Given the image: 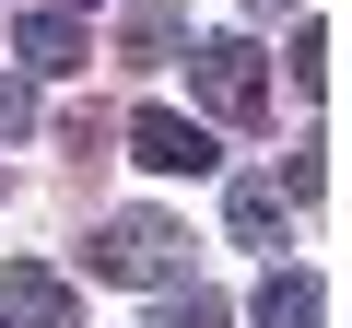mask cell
I'll return each mask as SVG.
<instances>
[{
  "mask_svg": "<svg viewBox=\"0 0 352 328\" xmlns=\"http://www.w3.org/2000/svg\"><path fill=\"white\" fill-rule=\"evenodd\" d=\"M0 328H71V281L47 258H12L0 270Z\"/></svg>",
  "mask_w": 352,
  "mask_h": 328,
  "instance_id": "cell-4",
  "label": "cell"
},
{
  "mask_svg": "<svg viewBox=\"0 0 352 328\" xmlns=\"http://www.w3.org/2000/svg\"><path fill=\"white\" fill-rule=\"evenodd\" d=\"M153 328H235V316H223V293H164Z\"/></svg>",
  "mask_w": 352,
  "mask_h": 328,
  "instance_id": "cell-9",
  "label": "cell"
},
{
  "mask_svg": "<svg viewBox=\"0 0 352 328\" xmlns=\"http://www.w3.org/2000/svg\"><path fill=\"white\" fill-rule=\"evenodd\" d=\"M129 164H153V176H212L223 141H212L200 117H176V106H141V117H129Z\"/></svg>",
  "mask_w": 352,
  "mask_h": 328,
  "instance_id": "cell-3",
  "label": "cell"
},
{
  "mask_svg": "<svg viewBox=\"0 0 352 328\" xmlns=\"http://www.w3.org/2000/svg\"><path fill=\"white\" fill-rule=\"evenodd\" d=\"M188 94L223 117V129H258L270 117V71H258V36L235 24V36H200L188 47Z\"/></svg>",
  "mask_w": 352,
  "mask_h": 328,
  "instance_id": "cell-1",
  "label": "cell"
},
{
  "mask_svg": "<svg viewBox=\"0 0 352 328\" xmlns=\"http://www.w3.org/2000/svg\"><path fill=\"white\" fill-rule=\"evenodd\" d=\"M24 71H36V82L82 71V24H71V12H36V24H24Z\"/></svg>",
  "mask_w": 352,
  "mask_h": 328,
  "instance_id": "cell-8",
  "label": "cell"
},
{
  "mask_svg": "<svg viewBox=\"0 0 352 328\" xmlns=\"http://www.w3.org/2000/svg\"><path fill=\"white\" fill-rule=\"evenodd\" d=\"M294 82H305V94H329V24H305V36H294Z\"/></svg>",
  "mask_w": 352,
  "mask_h": 328,
  "instance_id": "cell-10",
  "label": "cell"
},
{
  "mask_svg": "<svg viewBox=\"0 0 352 328\" xmlns=\"http://www.w3.org/2000/svg\"><path fill=\"white\" fill-rule=\"evenodd\" d=\"M94 281H141V293H164L176 270H188V235H176L164 211H118V223H94Z\"/></svg>",
  "mask_w": 352,
  "mask_h": 328,
  "instance_id": "cell-2",
  "label": "cell"
},
{
  "mask_svg": "<svg viewBox=\"0 0 352 328\" xmlns=\"http://www.w3.org/2000/svg\"><path fill=\"white\" fill-rule=\"evenodd\" d=\"M247 12H282V0H247Z\"/></svg>",
  "mask_w": 352,
  "mask_h": 328,
  "instance_id": "cell-13",
  "label": "cell"
},
{
  "mask_svg": "<svg viewBox=\"0 0 352 328\" xmlns=\"http://www.w3.org/2000/svg\"><path fill=\"white\" fill-rule=\"evenodd\" d=\"M317 188H329V152H317V141H305V152H294V164H282V200H317Z\"/></svg>",
  "mask_w": 352,
  "mask_h": 328,
  "instance_id": "cell-11",
  "label": "cell"
},
{
  "mask_svg": "<svg viewBox=\"0 0 352 328\" xmlns=\"http://www.w3.org/2000/svg\"><path fill=\"white\" fill-rule=\"evenodd\" d=\"M47 12H82V0H47Z\"/></svg>",
  "mask_w": 352,
  "mask_h": 328,
  "instance_id": "cell-14",
  "label": "cell"
},
{
  "mask_svg": "<svg viewBox=\"0 0 352 328\" xmlns=\"http://www.w3.org/2000/svg\"><path fill=\"white\" fill-rule=\"evenodd\" d=\"M282 211H294L282 176H235V188H223V235H235V246H282Z\"/></svg>",
  "mask_w": 352,
  "mask_h": 328,
  "instance_id": "cell-5",
  "label": "cell"
},
{
  "mask_svg": "<svg viewBox=\"0 0 352 328\" xmlns=\"http://www.w3.org/2000/svg\"><path fill=\"white\" fill-rule=\"evenodd\" d=\"M176 36H188L176 0H129V12H118V47H129V59H176Z\"/></svg>",
  "mask_w": 352,
  "mask_h": 328,
  "instance_id": "cell-7",
  "label": "cell"
},
{
  "mask_svg": "<svg viewBox=\"0 0 352 328\" xmlns=\"http://www.w3.org/2000/svg\"><path fill=\"white\" fill-rule=\"evenodd\" d=\"M317 316H329L317 270H270V281H258V328H317Z\"/></svg>",
  "mask_w": 352,
  "mask_h": 328,
  "instance_id": "cell-6",
  "label": "cell"
},
{
  "mask_svg": "<svg viewBox=\"0 0 352 328\" xmlns=\"http://www.w3.org/2000/svg\"><path fill=\"white\" fill-rule=\"evenodd\" d=\"M36 129V82H0V141H24Z\"/></svg>",
  "mask_w": 352,
  "mask_h": 328,
  "instance_id": "cell-12",
  "label": "cell"
}]
</instances>
